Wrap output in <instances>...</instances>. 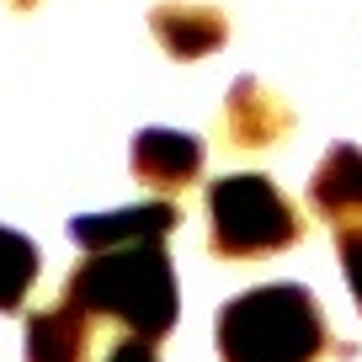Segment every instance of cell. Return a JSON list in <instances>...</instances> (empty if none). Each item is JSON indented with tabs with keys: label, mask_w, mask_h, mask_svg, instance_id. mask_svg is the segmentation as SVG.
I'll list each match as a JSON object with an SVG mask.
<instances>
[{
	"label": "cell",
	"mask_w": 362,
	"mask_h": 362,
	"mask_svg": "<svg viewBox=\"0 0 362 362\" xmlns=\"http://www.w3.org/2000/svg\"><path fill=\"white\" fill-rule=\"evenodd\" d=\"M181 224V214L170 203H139V208H117V214H80L69 224L80 250L96 245H123V240H165Z\"/></svg>",
	"instance_id": "8992f818"
},
{
	"label": "cell",
	"mask_w": 362,
	"mask_h": 362,
	"mask_svg": "<svg viewBox=\"0 0 362 362\" xmlns=\"http://www.w3.org/2000/svg\"><path fill=\"white\" fill-rule=\"evenodd\" d=\"M214 336L224 362H320L330 346L325 315L298 283H267L229 298Z\"/></svg>",
	"instance_id": "7a4b0ae2"
},
{
	"label": "cell",
	"mask_w": 362,
	"mask_h": 362,
	"mask_svg": "<svg viewBox=\"0 0 362 362\" xmlns=\"http://www.w3.org/2000/svg\"><path fill=\"white\" fill-rule=\"evenodd\" d=\"M102 362H160L155 357V341H139V336H123L112 351H107Z\"/></svg>",
	"instance_id": "7c38bea8"
},
{
	"label": "cell",
	"mask_w": 362,
	"mask_h": 362,
	"mask_svg": "<svg viewBox=\"0 0 362 362\" xmlns=\"http://www.w3.org/2000/svg\"><path fill=\"white\" fill-rule=\"evenodd\" d=\"M288 107L272 96L261 80L240 75L235 86H229V102H224V134L235 139L240 149H261V144H277V139L288 134Z\"/></svg>",
	"instance_id": "5b68a950"
},
{
	"label": "cell",
	"mask_w": 362,
	"mask_h": 362,
	"mask_svg": "<svg viewBox=\"0 0 362 362\" xmlns=\"http://www.w3.org/2000/svg\"><path fill=\"white\" fill-rule=\"evenodd\" d=\"M203 170V139L176 134V128H144L134 139V176L155 192H181Z\"/></svg>",
	"instance_id": "277c9868"
},
{
	"label": "cell",
	"mask_w": 362,
	"mask_h": 362,
	"mask_svg": "<svg viewBox=\"0 0 362 362\" xmlns=\"http://www.w3.org/2000/svg\"><path fill=\"white\" fill-rule=\"evenodd\" d=\"M149 33L160 37L165 54L203 59L229 37V22H224V11H214V6H155V11H149Z\"/></svg>",
	"instance_id": "ba28073f"
},
{
	"label": "cell",
	"mask_w": 362,
	"mask_h": 362,
	"mask_svg": "<svg viewBox=\"0 0 362 362\" xmlns=\"http://www.w3.org/2000/svg\"><path fill=\"white\" fill-rule=\"evenodd\" d=\"M11 6H22V11H27V6H33V0H11Z\"/></svg>",
	"instance_id": "4fadbf2b"
},
{
	"label": "cell",
	"mask_w": 362,
	"mask_h": 362,
	"mask_svg": "<svg viewBox=\"0 0 362 362\" xmlns=\"http://www.w3.org/2000/svg\"><path fill=\"white\" fill-rule=\"evenodd\" d=\"M33 283H37V245L27 235L0 224V309H6V315L22 309L27 293H33Z\"/></svg>",
	"instance_id": "30bf717a"
},
{
	"label": "cell",
	"mask_w": 362,
	"mask_h": 362,
	"mask_svg": "<svg viewBox=\"0 0 362 362\" xmlns=\"http://www.w3.org/2000/svg\"><path fill=\"white\" fill-rule=\"evenodd\" d=\"M208 250L224 261H250V256H272V250H288L304 235V218L298 208L277 192L272 176L256 170H240L208 187Z\"/></svg>",
	"instance_id": "3957f363"
},
{
	"label": "cell",
	"mask_w": 362,
	"mask_h": 362,
	"mask_svg": "<svg viewBox=\"0 0 362 362\" xmlns=\"http://www.w3.org/2000/svg\"><path fill=\"white\" fill-rule=\"evenodd\" d=\"M64 304L80 309L90 325L117 320L139 341L170 336L181 298H176V272H170L165 240H123V245L86 250V261L64 283Z\"/></svg>",
	"instance_id": "6da1fadb"
},
{
	"label": "cell",
	"mask_w": 362,
	"mask_h": 362,
	"mask_svg": "<svg viewBox=\"0 0 362 362\" xmlns=\"http://www.w3.org/2000/svg\"><path fill=\"white\" fill-rule=\"evenodd\" d=\"M336 256H341V272L351 283V298L362 309V224H336Z\"/></svg>",
	"instance_id": "8fae6325"
},
{
	"label": "cell",
	"mask_w": 362,
	"mask_h": 362,
	"mask_svg": "<svg viewBox=\"0 0 362 362\" xmlns=\"http://www.w3.org/2000/svg\"><path fill=\"white\" fill-rule=\"evenodd\" d=\"M309 203L330 218V224H362V149L336 144L315 165L309 181Z\"/></svg>",
	"instance_id": "52a82bcc"
},
{
	"label": "cell",
	"mask_w": 362,
	"mask_h": 362,
	"mask_svg": "<svg viewBox=\"0 0 362 362\" xmlns=\"http://www.w3.org/2000/svg\"><path fill=\"white\" fill-rule=\"evenodd\" d=\"M90 351V320L69 304L37 309L27 320V362H86Z\"/></svg>",
	"instance_id": "9c48e42d"
}]
</instances>
